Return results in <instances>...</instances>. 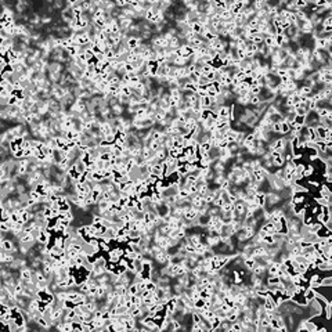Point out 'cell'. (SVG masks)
Returning a JSON list of instances; mask_svg holds the SVG:
<instances>
[{"mask_svg": "<svg viewBox=\"0 0 332 332\" xmlns=\"http://www.w3.org/2000/svg\"><path fill=\"white\" fill-rule=\"evenodd\" d=\"M6 40H7V37H6V36H3V35H0V46H3Z\"/></svg>", "mask_w": 332, "mask_h": 332, "instance_id": "f35d334b", "label": "cell"}, {"mask_svg": "<svg viewBox=\"0 0 332 332\" xmlns=\"http://www.w3.org/2000/svg\"><path fill=\"white\" fill-rule=\"evenodd\" d=\"M176 172L178 173V176H186V174L188 173L186 165H180V166H177V170H176Z\"/></svg>", "mask_w": 332, "mask_h": 332, "instance_id": "f546056e", "label": "cell"}, {"mask_svg": "<svg viewBox=\"0 0 332 332\" xmlns=\"http://www.w3.org/2000/svg\"><path fill=\"white\" fill-rule=\"evenodd\" d=\"M2 286H3V284H2V280H0V288H2Z\"/></svg>", "mask_w": 332, "mask_h": 332, "instance_id": "ab89813d", "label": "cell"}, {"mask_svg": "<svg viewBox=\"0 0 332 332\" xmlns=\"http://www.w3.org/2000/svg\"><path fill=\"white\" fill-rule=\"evenodd\" d=\"M169 156V149L168 148H165V147H162L161 149H159V151H156L155 152V158L158 159L159 162H164L166 158H168Z\"/></svg>", "mask_w": 332, "mask_h": 332, "instance_id": "52a82bcc", "label": "cell"}, {"mask_svg": "<svg viewBox=\"0 0 332 332\" xmlns=\"http://www.w3.org/2000/svg\"><path fill=\"white\" fill-rule=\"evenodd\" d=\"M315 172V169L313 168V165L310 164V165H305L303 166V172H302V176H303V178L305 177H309V176H311L313 173H314Z\"/></svg>", "mask_w": 332, "mask_h": 332, "instance_id": "5bb4252c", "label": "cell"}, {"mask_svg": "<svg viewBox=\"0 0 332 332\" xmlns=\"http://www.w3.org/2000/svg\"><path fill=\"white\" fill-rule=\"evenodd\" d=\"M290 302H293L295 305H298V306H302V307H305V306L309 305V302L305 299V296H303L302 293L296 292V290L290 295Z\"/></svg>", "mask_w": 332, "mask_h": 332, "instance_id": "6da1fadb", "label": "cell"}, {"mask_svg": "<svg viewBox=\"0 0 332 332\" xmlns=\"http://www.w3.org/2000/svg\"><path fill=\"white\" fill-rule=\"evenodd\" d=\"M10 311V306L7 305V303H0V317H2L3 314H6V313Z\"/></svg>", "mask_w": 332, "mask_h": 332, "instance_id": "f1b7e54d", "label": "cell"}, {"mask_svg": "<svg viewBox=\"0 0 332 332\" xmlns=\"http://www.w3.org/2000/svg\"><path fill=\"white\" fill-rule=\"evenodd\" d=\"M255 198H256V202H257V205H259V208H264V205H266V193L259 190L256 194H255Z\"/></svg>", "mask_w": 332, "mask_h": 332, "instance_id": "8992f818", "label": "cell"}, {"mask_svg": "<svg viewBox=\"0 0 332 332\" xmlns=\"http://www.w3.org/2000/svg\"><path fill=\"white\" fill-rule=\"evenodd\" d=\"M177 197L181 198V199H186V198L190 197V193H188L187 188H178L177 191Z\"/></svg>", "mask_w": 332, "mask_h": 332, "instance_id": "cb8c5ba5", "label": "cell"}, {"mask_svg": "<svg viewBox=\"0 0 332 332\" xmlns=\"http://www.w3.org/2000/svg\"><path fill=\"white\" fill-rule=\"evenodd\" d=\"M103 180H104V177H103L101 170H95L91 173V181H94V183H101Z\"/></svg>", "mask_w": 332, "mask_h": 332, "instance_id": "ac0fdd59", "label": "cell"}, {"mask_svg": "<svg viewBox=\"0 0 332 332\" xmlns=\"http://www.w3.org/2000/svg\"><path fill=\"white\" fill-rule=\"evenodd\" d=\"M83 54H85V60H86V62H89L91 58H94V54H93V51H91L90 49L86 50V51L83 53Z\"/></svg>", "mask_w": 332, "mask_h": 332, "instance_id": "1f68e13d", "label": "cell"}, {"mask_svg": "<svg viewBox=\"0 0 332 332\" xmlns=\"http://www.w3.org/2000/svg\"><path fill=\"white\" fill-rule=\"evenodd\" d=\"M140 37H136V36H129L126 40H124V44H126V47H127V50L129 51H133V50H136L137 47H139V44H140Z\"/></svg>", "mask_w": 332, "mask_h": 332, "instance_id": "7a4b0ae2", "label": "cell"}, {"mask_svg": "<svg viewBox=\"0 0 332 332\" xmlns=\"http://www.w3.org/2000/svg\"><path fill=\"white\" fill-rule=\"evenodd\" d=\"M220 321H222V318L219 317V315H216L215 314V317L212 318V320L209 321V324H210V331H217V328H219V325H220Z\"/></svg>", "mask_w": 332, "mask_h": 332, "instance_id": "4fadbf2b", "label": "cell"}, {"mask_svg": "<svg viewBox=\"0 0 332 332\" xmlns=\"http://www.w3.org/2000/svg\"><path fill=\"white\" fill-rule=\"evenodd\" d=\"M127 313H129L132 317H134V318L141 317V309H140V306H137V305H132V307L127 310Z\"/></svg>", "mask_w": 332, "mask_h": 332, "instance_id": "7c38bea8", "label": "cell"}, {"mask_svg": "<svg viewBox=\"0 0 332 332\" xmlns=\"http://www.w3.org/2000/svg\"><path fill=\"white\" fill-rule=\"evenodd\" d=\"M90 50L93 51L94 56H97V54L103 53V51H101V49H100V46H97V44H93V43H91V46H90Z\"/></svg>", "mask_w": 332, "mask_h": 332, "instance_id": "d590c367", "label": "cell"}, {"mask_svg": "<svg viewBox=\"0 0 332 332\" xmlns=\"http://www.w3.org/2000/svg\"><path fill=\"white\" fill-rule=\"evenodd\" d=\"M318 193H320V197L331 198V190H330V187H328V184H325V183H320V186H318Z\"/></svg>", "mask_w": 332, "mask_h": 332, "instance_id": "5b68a950", "label": "cell"}, {"mask_svg": "<svg viewBox=\"0 0 332 332\" xmlns=\"http://www.w3.org/2000/svg\"><path fill=\"white\" fill-rule=\"evenodd\" d=\"M280 281H281L280 277H277V276H269L266 280H264V282H266V285H277Z\"/></svg>", "mask_w": 332, "mask_h": 332, "instance_id": "d6986e66", "label": "cell"}, {"mask_svg": "<svg viewBox=\"0 0 332 332\" xmlns=\"http://www.w3.org/2000/svg\"><path fill=\"white\" fill-rule=\"evenodd\" d=\"M230 331H232V332H241L242 331V324H241V321H234V322H231V327H230Z\"/></svg>", "mask_w": 332, "mask_h": 332, "instance_id": "ffe728a7", "label": "cell"}, {"mask_svg": "<svg viewBox=\"0 0 332 332\" xmlns=\"http://www.w3.org/2000/svg\"><path fill=\"white\" fill-rule=\"evenodd\" d=\"M261 91V87L260 86H249V93L253 94V95H259Z\"/></svg>", "mask_w": 332, "mask_h": 332, "instance_id": "83f0119b", "label": "cell"}, {"mask_svg": "<svg viewBox=\"0 0 332 332\" xmlns=\"http://www.w3.org/2000/svg\"><path fill=\"white\" fill-rule=\"evenodd\" d=\"M51 6H53V8H54L56 11H61L62 8L65 7V3H64V2H60V0H56V2H53V4H51Z\"/></svg>", "mask_w": 332, "mask_h": 332, "instance_id": "484cf974", "label": "cell"}, {"mask_svg": "<svg viewBox=\"0 0 332 332\" xmlns=\"http://www.w3.org/2000/svg\"><path fill=\"white\" fill-rule=\"evenodd\" d=\"M217 114H219V118H222V119H228L230 105H222V107H219Z\"/></svg>", "mask_w": 332, "mask_h": 332, "instance_id": "ba28073f", "label": "cell"}, {"mask_svg": "<svg viewBox=\"0 0 332 332\" xmlns=\"http://www.w3.org/2000/svg\"><path fill=\"white\" fill-rule=\"evenodd\" d=\"M98 159H100V161H103V162H108L111 159V152H104V154H100Z\"/></svg>", "mask_w": 332, "mask_h": 332, "instance_id": "d6a6232c", "label": "cell"}, {"mask_svg": "<svg viewBox=\"0 0 332 332\" xmlns=\"http://www.w3.org/2000/svg\"><path fill=\"white\" fill-rule=\"evenodd\" d=\"M332 270V263H331V260H327V261H321L320 264L317 266V271H327V273H330V271Z\"/></svg>", "mask_w": 332, "mask_h": 332, "instance_id": "9c48e42d", "label": "cell"}, {"mask_svg": "<svg viewBox=\"0 0 332 332\" xmlns=\"http://www.w3.org/2000/svg\"><path fill=\"white\" fill-rule=\"evenodd\" d=\"M66 285L68 286H73V285H78L75 280V276H68L66 277Z\"/></svg>", "mask_w": 332, "mask_h": 332, "instance_id": "4dcf8cb0", "label": "cell"}, {"mask_svg": "<svg viewBox=\"0 0 332 332\" xmlns=\"http://www.w3.org/2000/svg\"><path fill=\"white\" fill-rule=\"evenodd\" d=\"M309 186H313V187H317L320 186V181H315V180H309Z\"/></svg>", "mask_w": 332, "mask_h": 332, "instance_id": "74e56055", "label": "cell"}, {"mask_svg": "<svg viewBox=\"0 0 332 332\" xmlns=\"http://www.w3.org/2000/svg\"><path fill=\"white\" fill-rule=\"evenodd\" d=\"M57 224H58V219H57V217H49V219H47V222H46V228L47 230H54Z\"/></svg>", "mask_w": 332, "mask_h": 332, "instance_id": "e0dca14e", "label": "cell"}, {"mask_svg": "<svg viewBox=\"0 0 332 332\" xmlns=\"http://www.w3.org/2000/svg\"><path fill=\"white\" fill-rule=\"evenodd\" d=\"M322 177H324V181H325V184H330L332 183V176H331V173H325L324 172V174H322Z\"/></svg>", "mask_w": 332, "mask_h": 332, "instance_id": "8d00e7d4", "label": "cell"}, {"mask_svg": "<svg viewBox=\"0 0 332 332\" xmlns=\"http://www.w3.org/2000/svg\"><path fill=\"white\" fill-rule=\"evenodd\" d=\"M321 286H332V277L330 276H325L321 278Z\"/></svg>", "mask_w": 332, "mask_h": 332, "instance_id": "d4e9b609", "label": "cell"}, {"mask_svg": "<svg viewBox=\"0 0 332 332\" xmlns=\"http://www.w3.org/2000/svg\"><path fill=\"white\" fill-rule=\"evenodd\" d=\"M292 122L295 123L296 126H305L306 124V115H295Z\"/></svg>", "mask_w": 332, "mask_h": 332, "instance_id": "2e32d148", "label": "cell"}, {"mask_svg": "<svg viewBox=\"0 0 332 332\" xmlns=\"http://www.w3.org/2000/svg\"><path fill=\"white\" fill-rule=\"evenodd\" d=\"M89 282L87 281H82L81 284H78V289H79V292H82V293H87V290H89Z\"/></svg>", "mask_w": 332, "mask_h": 332, "instance_id": "7402d4cb", "label": "cell"}, {"mask_svg": "<svg viewBox=\"0 0 332 332\" xmlns=\"http://www.w3.org/2000/svg\"><path fill=\"white\" fill-rule=\"evenodd\" d=\"M255 263H256L255 257H253V256H251V257H247V259H244V263H242V266H244L247 270L251 271V270H252V267L255 266Z\"/></svg>", "mask_w": 332, "mask_h": 332, "instance_id": "9a60e30c", "label": "cell"}, {"mask_svg": "<svg viewBox=\"0 0 332 332\" xmlns=\"http://www.w3.org/2000/svg\"><path fill=\"white\" fill-rule=\"evenodd\" d=\"M32 276H33V270H32L29 266H27V267H24V269L20 270V278L22 281H31Z\"/></svg>", "mask_w": 332, "mask_h": 332, "instance_id": "3957f363", "label": "cell"}, {"mask_svg": "<svg viewBox=\"0 0 332 332\" xmlns=\"http://www.w3.org/2000/svg\"><path fill=\"white\" fill-rule=\"evenodd\" d=\"M315 295H317L315 289L310 288V286H307V288H306V290H305V293H303V296H305V299H306L307 302H311L313 299L315 298Z\"/></svg>", "mask_w": 332, "mask_h": 332, "instance_id": "8fae6325", "label": "cell"}, {"mask_svg": "<svg viewBox=\"0 0 332 332\" xmlns=\"http://www.w3.org/2000/svg\"><path fill=\"white\" fill-rule=\"evenodd\" d=\"M137 295H139L141 299H144V298H147V296L151 295V290H148V289H141V290H139V293H137Z\"/></svg>", "mask_w": 332, "mask_h": 332, "instance_id": "836d02e7", "label": "cell"}, {"mask_svg": "<svg viewBox=\"0 0 332 332\" xmlns=\"http://www.w3.org/2000/svg\"><path fill=\"white\" fill-rule=\"evenodd\" d=\"M289 122H285V120H282L281 122V136H286L289 133Z\"/></svg>", "mask_w": 332, "mask_h": 332, "instance_id": "44dd1931", "label": "cell"}, {"mask_svg": "<svg viewBox=\"0 0 332 332\" xmlns=\"http://www.w3.org/2000/svg\"><path fill=\"white\" fill-rule=\"evenodd\" d=\"M124 110H126V108H124L123 105H120L119 103L111 105V114H112L114 116H122L124 114Z\"/></svg>", "mask_w": 332, "mask_h": 332, "instance_id": "277c9868", "label": "cell"}, {"mask_svg": "<svg viewBox=\"0 0 332 332\" xmlns=\"http://www.w3.org/2000/svg\"><path fill=\"white\" fill-rule=\"evenodd\" d=\"M11 156H12V159H15V161H21V159H24V149H18V151L12 152Z\"/></svg>", "mask_w": 332, "mask_h": 332, "instance_id": "4316f807", "label": "cell"}, {"mask_svg": "<svg viewBox=\"0 0 332 332\" xmlns=\"http://www.w3.org/2000/svg\"><path fill=\"white\" fill-rule=\"evenodd\" d=\"M251 42H252L253 44H257V46H259V44L263 43V37H261L260 35H257V36H253V37H252V40H251Z\"/></svg>", "mask_w": 332, "mask_h": 332, "instance_id": "e575fe53", "label": "cell"}, {"mask_svg": "<svg viewBox=\"0 0 332 332\" xmlns=\"http://www.w3.org/2000/svg\"><path fill=\"white\" fill-rule=\"evenodd\" d=\"M133 94V87L130 85H120V95L130 97Z\"/></svg>", "mask_w": 332, "mask_h": 332, "instance_id": "30bf717a", "label": "cell"}, {"mask_svg": "<svg viewBox=\"0 0 332 332\" xmlns=\"http://www.w3.org/2000/svg\"><path fill=\"white\" fill-rule=\"evenodd\" d=\"M0 205H2V198H0Z\"/></svg>", "mask_w": 332, "mask_h": 332, "instance_id": "60d3db41", "label": "cell"}, {"mask_svg": "<svg viewBox=\"0 0 332 332\" xmlns=\"http://www.w3.org/2000/svg\"><path fill=\"white\" fill-rule=\"evenodd\" d=\"M162 147H164V145H162L161 141H151V143H149V149H151V151H154V152L159 151Z\"/></svg>", "mask_w": 332, "mask_h": 332, "instance_id": "603a6c76", "label": "cell"}]
</instances>
